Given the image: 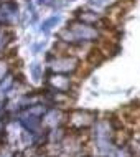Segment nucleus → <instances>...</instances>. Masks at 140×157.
Wrapping results in <instances>:
<instances>
[{
    "mask_svg": "<svg viewBox=\"0 0 140 157\" xmlns=\"http://www.w3.org/2000/svg\"><path fill=\"white\" fill-rule=\"evenodd\" d=\"M94 121H96L94 113H91V111H74L71 114L69 124L76 131H83V129H87L89 126L94 124Z\"/></svg>",
    "mask_w": 140,
    "mask_h": 157,
    "instance_id": "obj_1",
    "label": "nucleus"
},
{
    "mask_svg": "<svg viewBox=\"0 0 140 157\" xmlns=\"http://www.w3.org/2000/svg\"><path fill=\"white\" fill-rule=\"evenodd\" d=\"M53 70L58 73H71L76 70V60L73 58H56L53 63Z\"/></svg>",
    "mask_w": 140,
    "mask_h": 157,
    "instance_id": "obj_2",
    "label": "nucleus"
},
{
    "mask_svg": "<svg viewBox=\"0 0 140 157\" xmlns=\"http://www.w3.org/2000/svg\"><path fill=\"white\" fill-rule=\"evenodd\" d=\"M3 45H5V36H3L2 33H0V48H2Z\"/></svg>",
    "mask_w": 140,
    "mask_h": 157,
    "instance_id": "obj_5",
    "label": "nucleus"
},
{
    "mask_svg": "<svg viewBox=\"0 0 140 157\" xmlns=\"http://www.w3.org/2000/svg\"><path fill=\"white\" fill-rule=\"evenodd\" d=\"M5 65L3 63H0V79H3V75H5Z\"/></svg>",
    "mask_w": 140,
    "mask_h": 157,
    "instance_id": "obj_4",
    "label": "nucleus"
},
{
    "mask_svg": "<svg viewBox=\"0 0 140 157\" xmlns=\"http://www.w3.org/2000/svg\"><path fill=\"white\" fill-rule=\"evenodd\" d=\"M50 83H51L53 90L58 91V93H66L69 91V79L64 78V76H53L51 79H50Z\"/></svg>",
    "mask_w": 140,
    "mask_h": 157,
    "instance_id": "obj_3",
    "label": "nucleus"
}]
</instances>
